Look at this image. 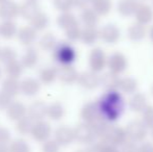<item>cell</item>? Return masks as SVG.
I'll return each instance as SVG.
<instances>
[{
	"label": "cell",
	"mask_w": 153,
	"mask_h": 152,
	"mask_svg": "<svg viewBox=\"0 0 153 152\" xmlns=\"http://www.w3.org/2000/svg\"><path fill=\"white\" fill-rule=\"evenodd\" d=\"M75 152H91L88 149V147L87 148H85V149H79V150H77V151H75Z\"/></svg>",
	"instance_id": "54"
},
{
	"label": "cell",
	"mask_w": 153,
	"mask_h": 152,
	"mask_svg": "<svg viewBox=\"0 0 153 152\" xmlns=\"http://www.w3.org/2000/svg\"><path fill=\"white\" fill-rule=\"evenodd\" d=\"M134 18L135 22H139L147 26L153 21V8L149 4L141 2L134 14Z\"/></svg>",
	"instance_id": "16"
},
{
	"label": "cell",
	"mask_w": 153,
	"mask_h": 152,
	"mask_svg": "<svg viewBox=\"0 0 153 152\" xmlns=\"http://www.w3.org/2000/svg\"><path fill=\"white\" fill-rule=\"evenodd\" d=\"M74 136L76 142H78L79 144L88 145V146L95 143L98 139L92 125L87 122H82L74 128Z\"/></svg>",
	"instance_id": "4"
},
{
	"label": "cell",
	"mask_w": 153,
	"mask_h": 152,
	"mask_svg": "<svg viewBox=\"0 0 153 152\" xmlns=\"http://www.w3.org/2000/svg\"><path fill=\"white\" fill-rule=\"evenodd\" d=\"M54 140L61 146H68L72 144L75 141L74 128H71L66 125L59 126L54 131Z\"/></svg>",
	"instance_id": "12"
},
{
	"label": "cell",
	"mask_w": 153,
	"mask_h": 152,
	"mask_svg": "<svg viewBox=\"0 0 153 152\" xmlns=\"http://www.w3.org/2000/svg\"><path fill=\"white\" fill-rule=\"evenodd\" d=\"M100 39V33L97 27H83L81 30L80 41L85 45H94Z\"/></svg>",
	"instance_id": "26"
},
{
	"label": "cell",
	"mask_w": 153,
	"mask_h": 152,
	"mask_svg": "<svg viewBox=\"0 0 153 152\" xmlns=\"http://www.w3.org/2000/svg\"><path fill=\"white\" fill-rule=\"evenodd\" d=\"M49 25V17L45 13L39 12L30 20V26L33 27L36 31L44 30Z\"/></svg>",
	"instance_id": "36"
},
{
	"label": "cell",
	"mask_w": 153,
	"mask_h": 152,
	"mask_svg": "<svg viewBox=\"0 0 153 152\" xmlns=\"http://www.w3.org/2000/svg\"><path fill=\"white\" fill-rule=\"evenodd\" d=\"M39 59V54L33 48H28L25 53L21 57V64L23 65V67L29 69V68H33L36 65Z\"/></svg>",
	"instance_id": "34"
},
{
	"label": "cell",
	"mask_w": 153,
	"mask_h": 152,
	"mask_svg": "<svg viewBox=\"0 0 153 152\" xmlns=\"http://www.w3.org/2000/svg\"><path fill=\"white\" fill-rule=\"evenodd\" d=\"M26 1H32V2H36L38 0H26Z\"/></svg>",
	"instance_id": "55"
},
{
	"label": "cell",
	"mask_w": 153,
	"mask_h": 152,
	"mask_svg": "<svg viewBox=\"0 0 153 152\" xmlns=\"http://www.w3.org/2000/svg\"><path fill=\"white\" fill-rule=\"evenodd\" d=\"M5 1H6V0H0V4L3 3V2H5Z\"/></svg>",
	"instance_id": "56"
},
{
	"label": "cell",
	"mask_w": 153,
	"mask_h": 152,
	"mask_svg": "<svg viewBox=\"0 0 153 152\" xmlns=\"http://www.w3.org/2000/svg\"><path fill=\"white\" fill-rule=\"evenodd\" d=\"M36 122L29 118L28 116H25L24 118L20 119L19 121H17V130L18 132H20L21 134H31L32 128L34 126Z\"/></svg>",
	"instance_id": "39"
},
{
	"label": "cell",
	"mask_w": 153,
	"mask_h": 152,
	"mask_svg": "<svg viewBox=\"0 0 153 152\" xmlns=\"http://www.w3.org/2000/svg\"><path fill=\"white\" fill-rule=\"evenodd\" d=\"M40 90H41L40 81L34 78H31V77L23 79L20 82V91L25 96H28V97L34 96L40 92Z\"/></svg>",
	"instance_id": "21"
},
{
	"label": "cell",
	"mask_w": 153,
	"mask_h": 152,
	"mask_svg": "<svg viewBox=\"0 0 153 152\" xmlns=\"http://www.w3.org/2000/svg\"><path fill=\"white\" fill-rule=\"evenodd\" d=\"M17 36H18V39L21 44L28 46V45L32 44L36 40V30L30 25H27V26H23L22 28L19 29Z\"/></svg>",
	"instance_id": "24"
},
{
	"label": "cell",
	"mask_w": 153,
	"mask_h": 152,
	"mask_svg": "<svg viewBox=\"0 0 153 152\" xmlns=\"http://www.w3.org/2000/svg\"><path fill=\"white\" fill-rule=\"evenodd\" d=\"M151 92H152V95H153V85H152V87H151Z\"/></svg>",
	"instance_id": "58"
},
{
	"label": "cell",
	"mask_w": 153,
	"mask_h": 152,
	"mask_svg": "<svg viewBox=\"0 0 153 152\" xmlns=\"http://www.w3.org/2000/svg\"><path fill=\"white\" fill-rule=\"evenodd\" d=\"M40 45L41 49L45 51H51L54 50V48L57 45V41L56 38L54 37V35L51 33H45L44 36H42V38L40 39Z\"/></svg>",
	"instance_id": "40"
},
{
	"label": "cell",
	"mask_w": 153,
	"mask_h": 152,
	"mask_svg": "<svg viewBox=\"0 0 153 152\" xmlns=\"http://www.w3.org/2000/svg\"><path fill=\"white\" fill-rule=\"evenodd\" d=\"M10 141V132L6 128L0 126V145H6Z\"/></svg>",
	"instance_id": "49"
},
{
	"label": "cell",
	"mask_w": 153,
	"mask_h": 152,
	"mask_svg": "<svg viewBox=\"0 0 153 152\" xmlns=\"http://www.w3.org/2000/svg\"><path fill=\"white\" fill-rule=\"evenodd\" d=\"M91 125H92L93 129H94L95 133H96L97 138L102 139L103 136L106 134L107 130L109 129V127H111L113 124L101 116V117H99L97 120H95L93 123H91Z\"/></svg>",
	"instance_id": "27"
},
{
	"label": "cell",
	"mask_w": 153,
	"mask_h": 152,
	"mask_svg": "<svg viewBox=\"0 0 153 152\" xmlns=\"http://www.w3.org/2000/svg\"><path fill=\"white\" fill-rule=\"evenodd\" d=\"M10 104H12V97H10L1 90L0 91V110H7Z\"/></svg>",
	"instance_id": "47"
},
{
	"label": "cell",
	"mask_w": 153,
	"mask_h": 152,
	"mask_svg": "<svg viewBox=\"0 0 153 152\" xmlns=\"http://www.w3.org/2000/svg\"><path fill=\"white\" fill-rule=\"evenodd\" d=\"M0 76H1V70H0Z\"/></svg>",
	"instance_id": "60"
},
{
	"label": "cell",
	"mask_w": 153,
	"mask_h": 152,
	"mask_svg": "<svg viewBox=\"0 0 153 152\" xmlns=\"http://www.w3.org/2000/svg\"><path fill=\"white\" fill-rule=\"evenodd\" d=\"M121 76L111 71H107L100 75V85L105 91H119Z\"/></svg>",
	"instance_id": "14"
},
{
	"label": "cell",
	"mask_w": 153,
	"mask_h": 152,
	"mask_svg": "<svg viewBox=\"0 0 153 152\" xmlns=\"http://www.w3.org/2000/svg\"><path fill=\"white\" fill-rule=\"evenodd\" d=\"M16 35H18L17 25L12 20H4L0 24V36L3 39L10 40L13 39Z\"/></svg>",
	"instance_id": "33"
},
{
	"label": "cell",
	"mask_w": 153,
	"mask_h": 152,
	"mask_svg": "<svg viewBox=\"0 0 153 152\" xmlns=\"http://www.w3.org/2000/svg\"><path fill=\"white\" fill-rule=\"evenodd\" d=\"M23 68L24 67L21 64V62L15 59V61L10 62V63L5 65V73L8 77L18 79L21 76V74H22Z\"/></svg>",
	"instance_id": "38"
},
{
	"label": "cell",
	"mask_w": 153,
	"mask_h": 152,
	"mask_svg": "<svg viewBox=\"0 0 153 152\" xmlns=\"http://www.w3.org/2000/svg\"><path fill=\"white\" fill-rule=\"evenodd\" d=\"M47 108L48 106L43 101H36L27 108V116L31 118L34 122L42 121L43 118L47 116Z\"/></svg>",
	"instance_id": "19"
},
{
	"label": "cell",
	"mask_w": 153,
	"mask_h": 152,
	"mask_svg": "<svg viewBox=\"0 0 153 152\" xmlns=\"http://www.w3.org/2000/svg\"><path fill=\"white\" fill-rule=\"evenodd\" d=\"M81 30L82 28H80L79 24L74 25V26L70 27V28L66 29L65 33H66V37L70 42H76V41L80 40V36H81Z\"/></svg>",
	"instance_id": "43"
},
{
	"label": "cell",
	"mask_w": 153,
	"mask_h": 152,
	"mask_svg": "<svg viewBox=\"0 0 153 152\" xmlns=\"http://www.w3.org/2000/svg\"><path fill=\"white\" fill-rule=\"evenodd\" d=\"M125 129H126L128 140L140 144L146 140L149 128L145 125L142 120H133L127 124Z\"/></svg>",
	"instance_id": "3"
},
{
	"label": "cell",
	"mask_w": 153,
	"mask_h": 152,
	"mask_svg": "<svg viewBox=\"0 0 153 152\" xmlns=\"http://www.w3.org/2000/svg\"><path fill=\"white\" fill-rule=\"evenodd\" d=\"M73 3H74L75 7L83 10V8L89 7V5H91V0H73Z\"/></svg>",
	"instance_id": "51"
},
{
	"label": "cell",
	"mask_w": 153,
	"mask_h": 152,
	"mask_svg": "<svg viewBox=\"0 0 153 152\" xmlns=\"http://www.w3.org/2000/svg\"><path fill=\"white\" fill-rule=\"evenodd\" d=\"M78 85L85 90H95L100 85V75L98 73L92 71H85L79 74L78 80H77Z\"/></svg>",
	"instance_id": "10"
},
{
	"label": "cell",
	"mask_w": 153,
	"mask_h": 152,
	"mask_svg": "<svg viewBox=\"0 0 153 152\" xmlns=\"http://www.w3.org/2000/svg\"><path fill=\"white\" fill-rule=\"evenodd\" d=\"M148 37H149V40L151 41V43L153 44V24L148 29Z\"/></svg>",
	"instance_id": "52"
},
{
	"label": "cell",
	"mask_w": 153,
	"mask_h": 152,
	"mask_svg": "<svg viewBox=\"0 0 153 152\" xmlns=\"http://www.w3.org/2000/svg\"><path fill=\"white\" fill-rule=\"evenodd\" d=\"M128 67V59L122 52H114L107 59V68L108 71L121 75L123 72L126 71Z\"/></svg>",
	"instance_id": "6"
},
{
	"label": "cell",
	"mask_w": 153,
	"mask_h": 152,
	"mask_svg": "<svg viewBox=\"0 0 153 152\" xmlns=\"http://www.w3.org/2000/svg\"><path fill=\"white\" fill-rule=\"evenodd\" d=\"M137 87H139V82L132 76H125L121 77V82H120L119 91L126 95H132L137 93Z\"/></svg>",
	"instance_id": "25"
},
{
	"label": "cell",
	"mask_w": 153,
	"mask_h": 152,
	"mask_svg": "<svg viewBox=\"0 0 153 152\" xmlns=\"http://www.w3.org/2000/svg\"><path fill=\"white\" fill-rule=\"evenodd\" d=\"M91 7L99 16H106L111 12V0H91Z\"/></svg>",
	"instance_id": "30"
},
{
	"label": "cell",
	"mask_w": 153,
	"mask_h": 152,
	"mask_svg": "<svg viewBox=\"0 0 153 152\" xmlns=\"http://www.w3.org/2000/svg\"><path fill=\"white\" fill-rule=\"evenodd\" d=\"M80 117L83 122L87 123H93L95 120L101 117L100 108H99L98 102L97 101H90L83 104L80 110Z\"/></svg>",
	"instance_id": "11"
},
{
	"label": "cell",
	"mask_w": 153,
	"mask_h": 152,
	"mask_svg": "<svg viewBox=\"0 0 153 152\" xmlns=\"http://www.w3.org/2000/svg\"><path fill=\"white\" fill-rule=\"evenodd\" d=\"M10 152H30V147L25 141L19 139L10 143Z\"/></svg>",
	"instance_id": "42"
},
{
	"label": "cell",
	"mask_w": 153,
	"mask_h": 152,
	"mask_svg": "<svg viewBox=\"0 0 153 152\" xmlns=\"http://www.w3.org/2000/svg\"><path fill=\"white\" fill-rule=\"evenodd\" d=\"M127 104H128V108L131 112L141 113V114L149 105L146 95L143 93H140V92H137V93L130 95V98H129Z\"/></svg>",
	"instance_id": "15"
},
{
	"label": "cell",
	"mask_w": 153,
	"mask_h": 152,
	"mask_svg": "<svg viewBox=\"0 0 153 152\" xmlns=\"http://www.w3.org/2000/svg\"><path fill=\"white\" fill-rule=\"evenodd\" d=\"M151 136H152V138H153V128L151 129Z\"/></svg>",
	"instance_id": "57"
},
{
	"label": "cell",
	"mask_w": 153,
	"mask_h": 152,
	"mask_svg": "<svg viewBox=\"0 0 153 152\" xmlns=\"http://www.w3.org/2000/svg\"><path fill=\"white\" fill-rule=\"evenodd\" d=\"M77 24H78L77 18L73 14H71L70 12L62 13L57 17V25L59 26V28L64 29V30H66V29L70 28V27Z\"/></svg>",
	"instance_id": "32"
},
{
	"label": "cell",
	"mask_w": 153,
	"mask_h": 152,
	"mask_svg": "<svg viewBox=\"0 0 153 152\" xmlns=\"http://www.w3.org/2000/svg\"><path fill=\"white\" fill-rule=\"evenodd\" d=\"M88 149L91 152H120V147L106 143L100 139L99 141H96L95 143L89 145Z\"/></svg>",
	"instance_id": "31"
},
{
	"label": "cell",
	"mask_w": 153,
	"mask_h": 152,
	"mask_svg": "<svg viewBox=\"0 0 153 152\" xmlns=\"http://www.w3.org/2000/svg\"><path fill=\"white\" fill-rule=\"evenodd\" d=\"M99 33H100V39L105 44H117L121 39V30L117 25L113 23L105 24L99 30Z\"/></svg>",
	"instance_id": "8"
},
{
	"label": "cell",
	"mask_w": 153,
	"mask_h": 152,
	"mask_svg": "<svg viewBox=\"0 0 153 152\" xmlns=\"http://www.w3.org/2000/svg\"><path fill=\"white\" fill-rule=\"evenodd\" d=\"M39 78L42 83L50 85L55 79L57 78V71L55 68L52 67H45L39 73Z\"/></svg>",
	"instance_id": "37"
},
{
	"label": "cell",
	"mask_w": 153,
	"mask_h": 152,
	"mask_svg": "<svg viewBox=\"0 0 153 152\" xmlns=\"http://www.w3.org/2000/svg\"><path fill=\"white\" fill-rule=\"evenodd\" d=\"M47 116L50 120L59 121L65 116V108L59 102H53L47 108Z\"/></svg>",
	"instance_id": "35"
},
{
	"label": "cell",
	"mask_w": 153,
	"mask_h": 152,
	"mask_svg": "<svg viewBox=\"0 0 153 152\" xmlns=\"http://www.w3.org/2000/svg\"><path fill=\"white\" fill-rule=\"evenodd\" d=\"M99 17L100 16L93 10L91 6H89V7L81 10L79 18H80L81 23L85 27H96L97 24L99 23Z\"/></svg>",
	"instance_id": "22"
},
{
	"label": "cell",
	"mask_w": 153,
	"mask_h": 152,
	"mask_svg": "<svg viewBox=\"0 0 153 152\" xmlns=\"http://www.w3.org/2000/svg\"><path fill=\"white\" fill-rule=\"evenodd\" d=\"M53 56L59 65H72L76 61L77 53L70 43L59 42L53 50Z\"/></svg>",
	"instance_id": "2"
},
{
	"label": "cell",
	"mask_w": 153,
	"mask_h": 152,
	"mask_svg": "<svg viewBox=\"0 0 153 152\" xmlns=\"http://www.w3.org/2000/svg\"><path fill=\"white\" fill-rule=\"evenodd\" d=\"M7 116L12 121H19L20 119L24 118L25 116H27V108H25V105L21 102L15 101L12 102L8 108L6 110Z\"/></svg>",
	"instance_id": "23"
},
{
	"label": "cell",
	"mask_w": 153,
	"mask_h": 152,
	"mask_svg": "<svg viewBox=\"0 0 153 152\" xmlns=\"http://www.w3.org/2000/svg\"><path fill=\"white\" fill-rule=\"evenodd\" d=\"M0 152H10V147L6 145H0Z\"/></svg>",
	"instance_id": "53"
},
{
	"label": "cell",
	"mask_w": 153,
	"mask_h": 152,
	"mask_svg": "<svg viewBox=\"0 0 153 152\" xmlns=\"http://www.w3.org/2000/svg\"><path fill=\"white\" fill-rule=\"evenodd\" d=\"M137 1H139V2H142V1H144V0H137Z\"/></svg>",
	"instance_id": "59"
},
{
	"label": "cell",
	"mask_w": 153,
	"mask_h": 152,
	"mask_svg": "<svg viewBox=\"0 0 153 152\" xmlns=\"http://www.w3.org/2000/svg\"><path fill=\"white\" fill-rule=\"evenodd\" d=\"M53 4L56 7V10H61L62 13L70 12L74 6L73 0H53Z\"/></svg>",
	"instance_id": "45"
},
{
	"label": "cell",
	"mask_w": 153,
	"mask_h": 152,
	"mask_svg": "<svg viewBox=\"0 0 153 152\" xmlns=\"http://www.w3.org/2000/svg\"><path fill=\"white\" fill-rule=\"evenodd\" d=\"M137 152H153V143L144 141L139 144Z\"/></svg>",
	"instance_id": "50"
},
{
	"label": "cell",
	"mask_w": 153,
	"mask_h": 152,
	"mask_svg": "<svg viewBox=\"0 0 153 152\" xmlns=\"http://www.w3.org/2000/svg\"><path fill=\"white\" fill-rule=\"evenodd\" d=\"M97 102L101 116L111 123L118 121L126 108V102L120 91H105Z\"/></svg>",
	"instance_id": "1"
},
{
	"label": "cell",
	"mask_w": 153,
	"mask_h": 152,
	"mask_svg": "<svg viewBox=\"0 0 153 152\" xmlns=\"http://www.w3.org/2000/svg\"><path fill=\"white\" fill-rule=\"evenodd\" d=\"M31 136L38 142H46L47 140H49V136H51L50 124L45 121L36 122L33 128H32Z\"/></svg>",
	"instance_id": "13"
},
{
	"label": "cell",
	"mask_w": 153,
	"mask_h": 152,
	"mask_svg": "<svg viewBox=\"0 0 153 152\" xmlns=\"http://www.w3.org/2000/svg\"><path fill=\"white\" fill-rule=\"evenodd\" d=\"M56 71L57 78L65 85H72L78 80L79 73L72 65H59Z\"/></svg>",
	"instance_id": "9"
},
{
	"label": "cell",
	"mask_w": 153,
	"mask_h": 152,
	"mask_svg": "<svg viewBox=\"0 0 153 152\" xmlns=\"http://www.w3.org/2000/svg\"><path fill=\"white\" fill-rule=\"evenodd\" d=\"M139 144L127 140L122 146H120V152H137Z\"/></svg>",
	"instance_id": "48"
},
{
	"label": "cell",
	"mask_w": 153,
	"mask_h": 152,
	"mask_svg": "<svg viewBox=\"0 0 153 152\" xmlns=\"http://www.w3.org/2000/svg\"><path fill=\"white\" fill-rule=\"evenodd\" d=\"M107 59L108 56H106L103 49L99 48V47L92 49L89 54L90 70L96 72V73L102 72L107 67Z\"/></svg>",
	"instance_id": "5"
},
{
	"label": "cell",
	"mask_w": 153,
	"mask_h": 152,
	"mask_svg": "<svg viewBox=\"0 0 153 152\" xmlns=\"http://www.w3.org/2000/svg\"><path fill=\"white\" fill-rule=\"evenodd\" d=\"M148 36V29L146 25H143L139 22H134L127 29V38L133 43L142 42Z\"/></svg>",
	"instance_id": "17"
},
{
	"label": "cell",
	"mask_w": 153,
	"mask_h": 152,
	"mask_svg": "<svg viewBox=\"0 0 153 152\" xmlns=\"http://www.w3.org/2000/svg\"><path fill=\"white\" fill-rule=\"evenodd\" d=\"M2 91L4 93L7 94L10 97H15L20 93V82L18 81V79L12 78V77H7L6 79H4L2 82Z\"/></svg>",
	"instance_id": "28"
},
{
	"label": "cell",
	"mask_w": 153,
	"mask_h": 152,
	"mask_svg": "<svg viewBox=\"0 0 153 152\" xmlns=\"http://www.w3.org/2000/svg\"><path fill=\"white\" fill-rule=\"evenodd\" d=\"M20 13V6L12 0H6L0 4V18L3 20H13Z\"/></svg>",
	"instance_id": "18"
},
{
	"label": "cell",
	"mask_w": 153,
	"mask_h": 152,
	"mask_svg": "<svg viewBox=\"0 0 153 152\" xmlns=\"http://www.w3.org/2000/svg\"><path fill=\"white\" fill-rule=\"evenodd\" d=\"M59 148H61V145L55 140H47L43 144L42 150L43 152H59Z\"/></svg>",
	"instance_id": "46"
},
{
	"label": "cell",
	"mask_w": 153,
	"mask_h": 152,
	"mask_svg": "<svg viewBox=\"0 0 153 152\" xmlns=\"http://www.w3.org/2000/svg\"><path fill=\"white\" fill-rule=\"evenodd\" d=\"M141 2L137 0H119L117 4V10L122 17H131L134 16L137 10V6Z\"/></svg>",
	"instance_id": "20"
},
{
	"label": "cell",
	"mask_w": 153,
	"mask_h": 152,
	"mask_svg": "<svg viewBox=\"0 0 153 152\" xmlns=\"http://www.w3.org/2000/svg\"><path fill=\"white\" fill-rule=\"evenodd\" d=\"M40 12V7H39L36 2L32 1H26L20 6V15L23 19L26 20H31L38 13Z\"/></svg>",
	"instance_id": "29"
},
{
	"label": "cell",
	"mask_w": 153,
	"mask_h": 152,
	"mask_svg": "<svg viewBox=\"0 0 153 152\" xmlns=\"http://www.w3.org/2000/svg\"><path fill=\"white\" fill-rule=\"evenodd\" d=\"M142 121L148 128H153V105H148L142 113Z\"/></svg>",
	"instance_id": "44"
},
{
	"label": "cell",
	"mask_w": 153,
	"mask_h": 152,
	"mask_svg": "<svg viewBox=\"0 0 153 152\" xmlns=\"http://www.w3.org/2000/svg\"><path fill=\"white\" fill-rule=\"evenodd\" d=\"M17 59V53L10 47H3L0 49V62L3 64H8Z\"/></svg>",
	"instance_id": "41"
},
{
	"label": "cell",
	"mask_w": 153,
	"mask_h": 152,
	"mask_svg": "<svg viewBox=\"0 0 153 152\" xmlns=\"http://www.w3.org/2000/svg\"><path fill=\"white\" fill-rule=\"evenodd\" d=\"M100 140H103L106 143H109L111 145L120 147L128 140V138H127L126 129L124 127L117 126V125H111L109 127V129L107 130L106 134L102 139H100Z\"/></svg>",
	"instance_id": "7"
}]
</instances>
